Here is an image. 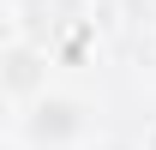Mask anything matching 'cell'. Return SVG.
Segmentation results:
<instances>
[{"mask_svg":"<svg viewBox=\"0 0 156 150\" xmlns=\"http://www.w3.org/2000/svg\"><path fill=\"white\" fill-rule=\"evenodd\" d=\"M24 138L42 144V150L72 144V138H84V108H78L72 96H48L42 90L36 102H30V114H24Z\"/></svg>","mask_w":156,"mask_h":150,"instance_id":"6da1fadb","label":"cell"},{"mask_svg":"<svg viewBox=\"0 0 156 150\" xmlns=\"http://www.w3.org/2000/svg\"><path fill=\"white\" fill-rule=\"evenodd\" d=\"M12 96H24V84H30V48H24V42H12Z\"/></svg>","mask_w":156,"mask_h":150,"instance_id":"7a4b0ae2","label":"cell"},{"mask_svg":"<svg viewBox=\"0 0 156 150\" xmlns=\"http://www.w3.org/2000/svg\"><path fill=\"white\" fill-rule=\"evenodd\" d=\"M90 150H138V144H120V138H108V144H90Z\"/></svg>","mask_w":156,"mask_h":150,"instance_id":"3957f363","label":"cell"}]
</instances>
